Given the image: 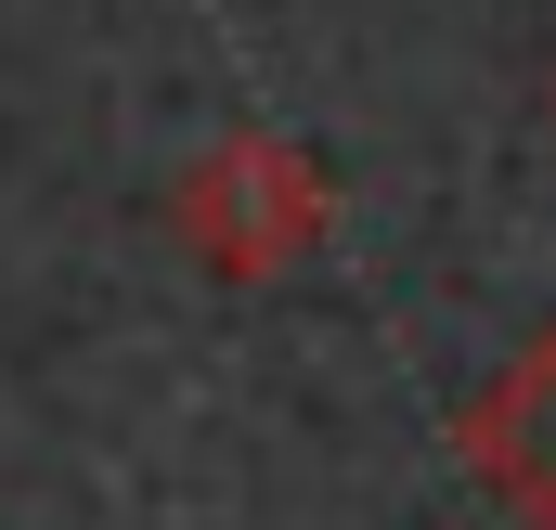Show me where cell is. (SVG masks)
Listing matches in <instances>:
<instances>
[{
	"instance_id": "cell-1",
	"label": "cell",
	"mask_w": 556,
	"mask_h": 530,
	"mask_svg": "<svg viewBox=\"0 0 556 530\" xmlns=\"http://www.w3.org/2000/svg\"><path fill=\"white\" fill-rule=\"evenodd\" d=\"M324 220H337V194H324V168L273 130H220L181 181H168V234L194 247L207 272H233V285H273L324 247Z\"/></svg>"
},
{
	"instance_id": "cell-2",
	"label": "cell",
	"mask_w": 556,
	"mask_h": 530,
	"mask_svg": "<svg viewBox=\"0 0 556 530\" xmlns=\"http://www.w3.org/2000/svg\"><path fill=\"white\" fill-rule=\"evenodd\" d=\"M453 466H479V492L518 530H556V324L453 414Z\"/></svg>"
},
{
	"instance_id": "cell-3",
	"label": "cell",
	"mask_w": 556,
	"mask_h": 530,
	"mask_svg": "<svg viewBox=\"0 0 556 530\" xmlns=\"http://www.w3.org/2000/svg\"><path fill=\"white\" fill-rule=\"evenodd\" d=\"M544 117H556V91H544Z\"/></svg>"
}]
</instances>
